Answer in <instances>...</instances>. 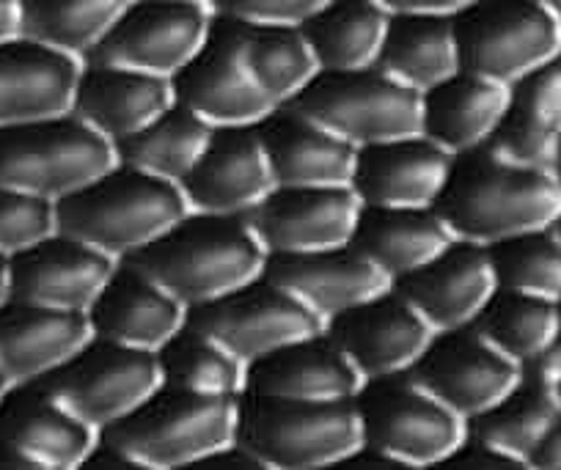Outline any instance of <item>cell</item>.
Returning a JSON list of instances; mask_svg holds the SVG:
<instances>
[{
	"label": "cell",
	"instance_id": "obj_1",
	"mask_svg": "<svg viewBox=\"0 0 561 470\" xmlns=\"http://www.w3.org/2000/svg\"><path fill=\"white\" fill-rule=\"evenodd\" d=\"M435 209L457 240L493 245L553 226L561 215V187L548 169L477 149L455 157Z\"/></svg>",
	"mask_w": 561,
	"mask_h": 470
},
{
	"label": "cell",
	"instance_id": "obj_2",
	"mask_svg": "<svg viewBox=\"0 0 561 470\" xmlns=\"http://www.w3.org/2000/svg\"><path fill=\"white\" fill-rule=\"evenodd\" d=\"M118 262L138 267L191 308L264 275L267 251L245 215L187 209L158 240Z\"/></svg>",
	"mask_w": 561,
	"mask_h": 470
},
{
	"label": "cell",
	"instance_id": "obj_3",
	"mask_svg": "<svg viewBox=\"0 0 561 470\" xmlns=\"http://www.w3.org/2000/svg\"><path fill=\"white\" fill-rule=\"evenodd\" d=\"M187 215L180 185L116 163L56 202V231L113 259L140 251Z\"/></svg>",
	"mask_w": 561,
	"mask_h": 470
},
{
	"label": "cell",
	"instance_id": "obj_4",
	"mask_svg": "<svg viewBox=\"0 0 561 470\" xmlns=\"http://www.w3.org/2000/svg\"><path fill=\"white\" fill-rule=\"evenodd\" d=\"M116 163L113 140L72 111L0 124V187L9 191L58 202Z\"/></svg>",
	"mask_w": 561,
	"mask_h": 470
},
{
	"label": "cell",
	"instance_id": "obj_5",
	"mask_svg": "<svg viewBox=\"0 0 561 470\" xmlns=\"http://www.w3.org/2000/svg\"><path fill=\"white\" fill-rule=\"evenodd\" d=\"M240 397H202L160 386L144 404L100 435L147 470H187L237 437Z\"/></svg>",
	"mask_w": 561,
	"mask_h": 470
},
{
	"label": "cell",
	"instance_id": "obj_6",
	"mask_svg": "<svg viewBox=\"0 0 561 470\" xmlns=\"http://www.w3.org/2000/svg\"><path fill=\"white\" fill-rule=\"evenodd\" d=\"M237 440L267 470H331L360 446L353 399L298 402L240 393Z\"/></svg>",
	"mask_w": 561,
	"mask_h": 470
},
{
	"label": "cell",
	"instance_id": "obj_7",
	"mask_svg": "<svg viewBox=\"0 0 561 470\" xmlns=\"http://www.w3.org/2000/svg\"><path fill=\"white\" fill-rule=\"evenodd\" d=\"M353 402L360 443L399 459L408 470L435 468L466 437V421L408 371L364 380Z\"/></svg>",
	"mask_w": 561,
	"mask_h": 470
},
{
	"label": "cell",
	"instance_id": "obj_8",
	"mask_svg": "<svg viewBox=\"0 0 561 470\" xmlns=\"http://www.w3.org/2000/svg\"><path fill=\"white\" fill-rule=\"evenodd\" d=\"M287 107L355 149L421 133V94L380 67L317 72Z\"/></svg>",
	"mask_w": 561,
	"mask_h": 470
},
{
	"label": "cell",
	"instance_id": "obj_9",
	"mask_svg": "<svg viewBox=\"0 0 561 470\" xmlns=\"http://www.w3.org/2000/svg\"><path fill=\"white\" fill-rule=\"evenodd\" d=\"M455 31L460 69L504 85L561 53V20L542 0H468Z\"/></svg>",
	"mask_w": 561,
	"mask_h": 470
},
{
	"label": "cell",
	"instance_id": "obj_10",
	"mask_svg": "<svg viewBox=\"0 0 561 470\" xmlns=\"http://www.w3.org/2000/svg\"><path fill=\"white\" fill-rule=\"evenodd\" d=\"M39 382L96 432L122 421L163 386L158 353L96 336H91L72 358L39 377Z\"/></svg>",
	"mask_w": 561,
	"mask_h": 470
},
{
	"label": "cell",
	"instance_id": "obj_11",
	"mask_svg": "<svg viewBox=\"0 0 561 470\" xmlns=\"http://www.w3.org/2000/svg\"><path fill=\"white\" fill-rule=\"evenodd\" d=\"M209 25L207 0H127L83 61L174 78L204 45Z\"/></svg>",
	"mask_w": 561,
	"mask_h": 470
},
{
	"label": "cell",
	"instance_id": "obj_12",
	"mask_svg": "<svg viewBox=\"0 0 561 470\" xmlns=\"http://www.w3.org/2000/svg\"><path fill=\"white\" fill-rule=\"evenodd\" d=\"M185 322L215 339L245 366L284 344L314 336L325 328V322L306 302L289 295L267 275H259L226 295L191 306Z\"/></svg>",
	"mask_w": 561,
	"mask_h": 470
},
{
	"label": "cell",
	"instance_id": "obj_13",
	"mask_svg": "<svg viewBox=\"0 0 561 470\" xmlns=\"http://www.w3.org/2000/svg\"><path fill=\"white\" fill-rule=\"evenodd\" d=\"M174 102L191 107L213 127H256L278 107L259 89L240 45L237 20L213 14L196 56L171 78Z\"/></svg>",
	"mask_w": 561,
	"mask_h": 470
},
{
	"label": "cell",
	"instance_id": "obj_14",
	"mask_svg": "<svg viewBox=\"0 0 561 470\" xmlns=\"http://www.w3.org/2000/svg\"><path fill=\"white\" fill-rule=\"evenodd\" d=\"M408 375L462 421L484 413L520 382L523 366L473 325L433 333Z\"/></svg>",
	"mask_w": 561,
	"mask_h": 470
},
{
	"label": "cell",
	"instance_id": "obj_15",
	"mask_svg": "<svg viewBox=\"0 0 561 470\" xmlns=\"http://www.w3.org/2000/svg\"><path fill=\"white\" fill-rule=\"evenodd\" d=\"M360 209L350 185L273 187L245 218L267 256H284L347 245Z\"/></svg>",
	"mask_w": 561,
	"mask_h": 470
},
{
	"label": "cell",
	"instance_id": "obj_16",
	"mask_svg": "<svg viewBox=\"0 0 561 470\" xmlns=\"http://www.w3.org/2000/svg\"><path fill=\"white\" fill-rule=\"evenodd\" d=\"M322 331L355 366L360 380L402 375L433 339V328L393 286L331 317Z\"/></svg>",
	"mask_w": 561,
	"mask_h": 470
},
{
	"label": "cell",
	"instance_id": "obj_17",
	"mask_svg": "<svg viewBox=\"0 0 561 470\" xmlns=\"http://www.w3.org/2000/svg\"><path fill=\"white\" fill-rule=\"evenodd\" d=\"M391 286L421 313L433 333L473 325L479 311L499 289L488 245L457 237L438 256L397 278Z\"/></svg>",
	"mask_w": 561,
	"mask_h": 470
},
{
	"label": "cell",
	"instance_id": "obj_18",
	"mask_svg": "<svg viewBox=\"0 0 561 470\" xmlns=\"http://www.w3.org/2000/svg\"><path fill=\"white\" fill-rule=\"evenodd\" d=\"M118 259L67 234H50L9 256V300L89 311Z\"/></svg>",
	"mask_w": 561,
	"mask_h": 470
},
{
	"label": "cell",
	"instance_id": "obj_19",
	"mask_svg": "<svg viewBox=\"0 0 561 470\" xmlns=\"http://www.w3.org/2000/svg\"><path fill=\"white\" fill-rule=\"evenodd\" d=\"M275 187L259 127H215L198 163L180 182L187 209L248 215Z\"/></svg>",
	"mask_w": 561,
	"mask_h": 470
},
{
	"label": "cell",
	"instance_id": "obj_20",
	"mask_svg": "<svg viewBox=\"0 0 561 470\" xmlns=\"http://www.w3.org/2000/svg\"><path fill=\"white\" fill-rule=\"evenodd\" d=\"M451 165L455 154L427 135H404L360 146L350 187L364 207H435Z\"/></svg>",
	"mask_w": 561,
	"mask_h": 470
},
{
	"label": "cell",
	"instance_id": "obj_21",
	"mask_svg": "<svg viewBox=\"0 0 561 470\" xmlns=\"http://www.w3.org/2000/svg\"><path fill=\"white\" fill-rule=\"evenodd\" d=\"M100 432L64 408L39 380L0 391V440L12 443L39 470H75Z\"/></svg>",
	"mask_w": 561,
	"mask_h": 470
},
{
	"label": "cell",
	"instance_id": "obj_22",
	"mask_svg": "<svg viewBox=\"0 0 561 470\" xmlns=\"http://www.w3.org/2000/svg\"><path fill=\"white\" fill-rule=\"evenodd\" d=\"M91 336L158 353L187 320V306L129 262H118L91 302Z\"/></svg>",
	"mask_w": 561,
	"mask_h": 470
},
{
	"label": "cell",
	"instance_id": "obj_23",
	"mask_svg": "<svg viewBox=\"0 0 561 470\" xmlns=\"http://www.w3.org/2000/svg\"><path fill=\"white\" fill-rule=\"evenodd\" d=\"M264 275L306 302L322 322L391 286V278L350 242L325 251L267 256Z\"/></svg>",
	"mask_w": 561,
	"mask_h": 470
},
{
	"label": "cell",
	"instance_id": "obj_24",
	"mask_svg": "<svg viewBox=\"0 0 561 470\" xmlns=\"http://www.w3.org/2000/svg\"><path fill=\"white\" fill-rule=\"evenodd\" d=\"M360 375L325 336L298 339L245 366L242 393L270 399H298V402H331L353 399L360 388Z\"/></svg>",
	"mask_w": 561,
	"mask_h": 470
},
{
	"label": "cell",
	"instance_id": "obj_25",
	"mask_svg": "<svg viewBox=\"0 0 561 470\" xmlns=\"http://www.w3.org/2000/svg\"><path fill=\"white\" fill-rule=\"evenodd\" d=\"M275 187L350 185L355 149L350 140L280 105L256 124Z\"/></svg>",
	"mask_w": 561,
	"mask_h": 470
},
{
	"label": "cell",
	"instance_id": "obj_26",
	"mask_svg": "<svg viewBox=\"0 0 561 470\" xmlns=\"http://www.w3.org/2000/svg\"><path fill=\"white\" fill-rule=\"evenodd\" d=\"M91 339L85 311L0 302V377L7 382L39 380L72 358Z\"/></svg>",
	"mask_w": 561,
	"mask_h": 470
},
{
	"label": "cell",
	"instance_id": "obj_27",
	"mask_svg": "<svg viewBox=\"0 0 561 470\" xmlns=\"http://www.w3.org/2000/svg\"><path fill=\"white\" fill-rule=\"evenodd\" d=\"M169 105H174L171 78L85 61L72 96L75 116L113 144L147 127Z\"/></svg>",
	"mask_w": 561,
	"mask_h": 470
},
{
	"label": "cell",
	"instance_id": "obj_28",
	"mask_svg": "<svg viewBox=\"0 0 561 470\" xmlns=\"http://www.w3.org/2000/svg\"><path fill=\"white\" fill-rule=\"evenodd\" d=\"M510 107V85L457 69L421 94V135L460 157L484 149Z\"/></svg>",
	"mask_w": 561,
	"mask_h": 470
},
{
	"label": "cell",
	"instance_id": "obj_29",
	"mask_svg": "<svg viewBox=\"0 0 561 470\" xmlns=\"http://www.w3.org/2000/svg\"><path fill=\"white\" fill-rule=\"evenodd\" d=\"M80 67V58L25 36L0 42V124L72 111Z\"/></svg>",
	"mask_w": 561,
	"mask_h": 470
},
{
	"label": "cell",
	"instance_id": "obj_30",
	"mask_svg": "<svg viewBox=\"0 0 561 470\" xmlns=\"http://www.w3.org/2000/svg\"><path fill=\"white\" fill-rule=\"evenodd\" d=\"M561 140V53L510 85V107L484 149L520 165L548 169Z\"/></svg>",
	"mask_w": 561,
	"mask_h": 470
},
{
	"label": "cell",
	"instance_id": "obj_31",
	"mask_svg": "<svg viewBox=\"0 0 561 470\" xmlns=\"http://www.w3.org/2000/svg\"><path fill=\"white\" fill-rule=\"evenodd\" d=\"M455 234L435 207H364L350 245L391 278L413 273L438 256Z\"/></svg>",
	"mask_w": 561,
	"mask_h": 470
},
{
	"label": "cell",
	"instance_id": "obj_32",
	"mask_svg": "<svg viewBox=\"0 0 561 470\" xmlns=\"http://www.w3.org/2000/svg\"><path fill=\"white\" fill-rule=\"evenodd\" d=\"M375 67L419 94L460 69L455 14H391Z\"/></svg>",
	"mask_w": 561,
	"mask_h": 470
},
{
	"label": "cell",
	"instance_id": "obj_33",
	"mask_svg": "<svg viewBox=\"0 0 561 470\" xmlns=\"http://www.w3.org/2000/svg\"><path fill=\"white\" fill-rule=\"evenodd\" d=\"M391 14L377 0H331L300 25L320 72L375 67Z\"/></svg>",
	"mask_w": 561,
	"mask_h": 470
},
{
	"label": "cell",
	"instance_id": "obj_34",
	"mask_svg": "<svg viewBox=\"0 0 561 470\" xmlns=\"http://www.w3.org/2000/svg\"><path fill=\"white\" fill-rule=\"evenodd\" d=\"M213 129V124L204 122L198 113L174 102L147 127L116 140L113 146L122 165L180 185L207 149Z\"/></svg>",
	"mask_w": 561,
	"mask_h": 470
},
{
	"label": "cell",
	"instance_id": "obj_35",
	"mask_svg": "<svg viewBox=\"0 0 561 470\" xmlns=\"http://www.w3.org/2000/svg\"><path fill=\"white\" fill-rule=\"evenodd\" d=\"M559 415L561 399L556 382L523 369L520 382L501 402L466 421V432L528 465L531 448Z\"/></svg>",
	"mask_w": 561,
	"mask_h": 470
},
{
	"label": "cell",
	"instance_id": "obj_36",
	"mask_svg": "<svg viewBox=\"0 0 561 470\" xmlns=\"http://www.w3.org/2000/svg\"><path fill=\"white\" fill-rule=\"evenodd\" d=\"M473 328L526 369L542 358L545 349L559 336L561 306L550 297L495 289L488 306L473 320Z\"/></svg>",
	"mask_w": 561,
	"mask_h": 470
},
{
	"label": "cell",
	"instance_id": "obj_37",
	"mask_svg": "<svg viewBox=\"0 0 561 470\" xmlns=\"http://www.w3.org/2000/svg\"><path fill=\"white\" fill-rule=\"evenodd\" d=\"M240 25V45L259 89L275 107L293 102L320 72L304 31L293 25Z\"/></svg>",
	"mask_w": 561,
	"mask_h": 470
},
{
	"label": "cell",
	"instance_id": "obj_38",
	"mask_svg": "<svg viewBox=\"0 0 561 470\" xmlns=\"http://www.w3.org/2000/svg\"><path fill=\"white\" fill-rule=\"evenodd\" d=\"M158 366L165 388L202 397H240L245 386V364L187 322L158 349Z\"/></svg>",
	"mask_w": 561,
	"mask_h": 470
},
{
	"label": "cell",
	"instance_id": "obj_39",
	"mask_svg": "<svg viewBox=\"0 0 561 470\" xmlns=\"http://www.w3.org/2000/svg\"><path fill=\"white\" fill-rule=\"evenodd\" d=\"M20 36L83 61L127 0H18Z\"/></svg>",
	"mask_w": 561,
	"mask_h": 470
},
{
	"label": "cell",
	"instance_id": "obj_40",
	"mask_svg": "<svg viewBox=\"0 0 561 470\" xmlns=\"http://www.w3.org/2000/svg\"><path fill=\"white\" fill-rule=\"evenodd\" d=\"M499 289L561 300V237L553 226L488 245Z\"/></svg>",
	"mask_w": 561,
	"mask_h": 470
},
{
	"label": "cell",
	"instance_id": "obj_41",
	"mask_svg": "<svg viewBox=\"0 0 561 470\" xmlns=\"http://www.w3.org/2000/svg\"><path fill=\"white\" fill-rule=\"evenodd\" d=\"M56 234V202L0 187V253L14 256Z\"/></svg>",
	"mask_w": 561,
	"mask_h": 470
},
{
	"label": "cell",
	"instance_id": "obj_42",
	"mask_svg": "<svg viewBox=\"0 0 561 470\" xmlns=\"http://www.w3.org/2000/svg\"><path fill=\"white\" fill-rule=\"evenodd\" d=\"M331 0H207L218 18L248 25H293L300 28Z\"/></svg>",
	"mask_w": 561,
	"mask_h": 470
},
{
	"label": "cell",
	"instance_id": "obj_43",
	"mask_svg": "<svg viewBox=\"0 0 561 470\" xmlns=\"http://www.w3.org/2000/svg\"><path fill=\"white\" fill-rule=\"evenodd\" d=\"M435 470H528V465L466 432L455 451L440 459Z\"/></svg>",
	"mask_w": 561,
	"mask_h": 470
},
{
	"label": "cell",
	"instance_id": "obj_44",
	"mask_svg": "<svg viewBox=\"0 0 561 470\" xmlns=\"http://www.w3.org/2000/svg\"><path fill=\"white\" fill-rule=\"evenodd\" d=\"M187 470H267L262 459L251 451L248 446H242L240 440H231L226 446L215 448L207 457H202L198 462H193Z\"/></svg>",
	"mask_w": 561,
	"mask_h": 470
},
{
	"label": "cell",
	"instance_id": "obj_45",
	"mask_svg": "<svg viewBox=\"0 0 561 470\" xmlns=\"http://www.w3.org/2000/svg\"><path fill=\"white\" fill-rule=\"evenodd\" d=\"M331 470H408V468H404L399 459L388 457V454L360 443V446H355L347 457L339 459Z\"/></svg>",
	"mask_w": 561,
	"mask_h": 470
},
{
	"label": "cell",
	"instance_id": "obj_46",
	"mask_svg": "<svg viewBox=\"0 0 561 470\" xmlns=\"http://www.w3.org/2000/svg\"><path fill=\"white\" fill-rule=\"evenodd\" d=\"M528 470H561V415L528 454Z\"/></svg>",
	"mask_w": 561,
	"mask_h": 470
},
{
	"label": "cell",
	"instance_id": "obj_47",
	"mask_svg": "<svg viewBox=\"0 0 561 470\" xmlns=\"http://www.w3.org/2000/svg\"><path fill=\"white\" fill-rule=\"evenodd\" d=\"M388 14H455L468 0H377Z\"/></svg>",
	"mask_w": 561,
	"mask_h": 470
},
{
	"label": "cell",
	"instance_id": "obj_48",
	"mask_svg": "<svg viewBox=\"0 0 561 470\" xmlns=\"http://www.w3.org/2000/svg\"><path fill=\"white\" fill-rule=\"evenodd\" d=\"M20 36V3L18 0H0V42Z\"/></svg>",
	"mask_w": 561,
	"mask_h": 470
},
{
	"label": "cell",
	"instance_id": "obj_49",
	"mask_svg": "<svg viewBox=\"0 0 561 470\" xmlns=\"http://www.w3.org/2000/svg\"><path fill=\"white\" fill-rule=\"evenodd\" d=\"M0 470H39L23 451L12 446V443L0 440Z\"/></svg>",
	"mask_w": 561,
	"mask_h": 470
},
{
	"label": "cell",
	"instance_id": "obj_50",
	"mask_svg": "<svg viewBox=\"0 0 561 470\" xmlns=\"http://www.w3.org/2000/svg\"><path fill=\"white\" fill-rule=\"evenodd\" d=\"M9 300V256L0 253V302Z\"/></svg>",
	"mask_w": 561,
	"mask_h": 470
},
{
	"label": "cell",
	"instance_id": "obj_51",
	"mask_svg": "<svg viewBox=\"0 0 561 470\" xmlns=\"http://www.w3.org/2000/svg\"><path fill=\"white\" fill-rule=\"evenodd\" d=\"M550 174H553L556 185H559V187H561V140H559V146H556L553 163H550Z\"/></svg>",
	"mask_w": 561,
	"mask_h": 470
},
{
	"label": "cell",
	"instance_id": "obj_52",
	"mask_svg": "<svg viewBox=\"0 0 561 470\" xmlns=\"http://www.w3.org/2000/svg\"><path fill=\"white\" fill-rule=\"evenodd\" d=\"M542 3L550 9V12L556 14V18L561 20V0H542Z\"/></svg>",
	"mask_w": 561,
	"mask_h": 470
},
{
	"label": "cell",
	"instance_id": "obj_53",
	"mask_svg": "<svg viewBox=\"0 0 561 470\" xmlns=\"http://www.w3.org/2000/svg\"><path fill=\"white\" fill-rule=\"evenodd\" d=\"M553 231L561 237V215H559V220H556V223H553Z\"/></svg>",
	"mask_w": 561,
	"mask_h": 470
},
{
	"label": "cell",
	"instance_id": "obj_54",
	"mask_svg": "<svg viewBox=\"0 0 561 470\" xmlns=\"http://www.w3.org/2000/svg\"><path fill=\"white\" fill-rule=\"evenodd\" d=\"M7 386H9V382L3 380V377H0V391H3V388H7Z\"/></svg>",
	"mask_w": 561,
	"mask_h": 470
},
{
	"label": "cell",
	"instance_id": "obj_55",
	"mask_svg": "<svg viewBox=\"0 0 561 470\" xmlns=\"http://www.w3.org/2000/svg\"><path fill=\"white\" fill-rule=\"evenodd\" d=\"M556 388H559V399H561V380H559V382H556Z\"/></svg>",
	"mask_w": 561,
	"mask_h": 470
},
{
	"label": "cell",
	"instance_id": "obj_56",
	"mask_svg": "<svg viewBox=\"0 0 561 470\" xmlns=\"http://www.w3.org/2000/svg\"><path fill=\"white\" fill-rule=\"evenodd\" d=\"M559 306H561V300H559Z\"/></svg>",
	"mask_w": 561,
	"mask_h": 470
}]
</instances>
